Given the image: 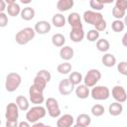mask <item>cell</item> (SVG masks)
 Masks as SVG:
<instances>
[{"label":"cell","instance_id":"cell-26","mask_svg":"<svg viewBox=\"0 0 127 127\" xmlns=\"http://www.w3.org/2000/svg\"><path fill=\"white\" fill-rule=\"evenodd\" d=\"M6 11H7V13H8L9 16H11V17H16V16H18V15L21 14L22 9L20 8V5H19V4L13 3V4H10V5L7 6Z\"/></svg>","mask_w":127,"mask_h":127},{"label":"cell","instance_id":"cell-37","mask_svg":"<svg viewBox=\"0 0 127 127\" xmlns=\"http://www.w3.org/2000/svg\"><path fill=\"white\" fill-rule=\"evenodd\" d=\"M37 74H38V75H41L42 77H44L48 82L51 81L52 74H51V72H50L49 70H47V69H40V70L37 72Z\"/></svg>","mask_w":127,"mask_h":127},{"label":"cell","instance_id":"cell-6","mask_svg":"<svg viewBox=\"0 0 127 127\" xmlns=\"http://www.w3.org/2000/svg\"><path fill=\"white\" fill-rule=\"evenodd\" d=\"M83 21L89 25H92V26H96L97 24H99L102 20H103V15L98 12V11H94V10H87V11H84L83 15Z\"/></svg>","mask_w":127,"mask_h":127},{"label":"cell","instance_id":"cell-16","mask_svg":"<svg viewBox=\"0 0 127 127\" xmlns=\"http://www.w3.org/2000/svg\"><path fill=\"white\" fill-rule=\"evenodd\" d=\"M91 124V118L88 114L85 113H81L79 114L74 122V126L75 127H87Z\"/></svg>","mask_w":127,"mask_h":127},{"label":"cell","instance_id":"cell-15","mask_svg":"<svg viewBox=\"0 0 127 127\" xmlns=\"http://www.w3.org/2000/svg\"><path fill=\"white\" fill-rule=\"evenodd\" d=\"M67 23L71 28H82V23H81V18L78 13L72 12L67 16Z\"/></svg>","mask_w":127,"mask_h":127},{"label":"cell","instance_id":"cell-19","mask_svg":"<svg viewBox=\"0 0 127 127\" xmlns=\"http://www.w3.org/2000/svg\"><path fill=\"white\" fill-rule=\"evenodd\" d=\"M74 5L73 0H58L57 2V9L62 12H66L69 9H71Z\"/></svg>","mask_w":127,"mask_h":127},{"label":"cell","instance_id":"cell-46","mask_svg":"<svg viewBox=\"0 0 127 127\" xmlns=\"http://www.w3.org/2000/svg\"><path fill=\"white\" fill-rule=\"evenodd\" d=\"M22 4H26V5H28V4H30L31 2H32V0H19Z\"/></svg>","mask_w":127,"mask_h":127},{"label":"cell","instance_id":"cell-11","mask_svg":"<svg viewBox=\"0 0 127 127\" xmlns=\"http://www.w3.org/2000/svg\"><path fill=\"white\" fill-rule=\"evenodd\" d=\"M111 95L115 101H118L120 103H123L127 100V93L124 87L121 85H115L111 89Z\"/></svg>","mask_w":127,"mask_h":127},{"label":"cell","instance_id":"cell-28","mask_svg":"<svg viewBox=\"0 0 127 127\" xmlns=\"http://www.w3.org/2000/svg\"><path fill=\"white\" fill-rule=\"evenodd\" d=\"M57 70L61 74H67L71 71V64L68 62H64L57 66Z\"/></svg>","mask_w":127,"mask_h":127},{"label":"cell","instance_id":"cell-14","mask_svg":"<svg viewBox=\"0 0 127 127\" xmlns=\"http://www.w3.org/2000/svg\"><path fill=\"white\" fill-rule=\"evenodd\" d=\"M85 37L83 27L82 28H71V31L69 32V39L74 43L81 42Z\"/></svg>","mask_w":127,"mask_h":127},{"label":"cell","instance_id":"cell-42","mask_svg":"<svg viewBox=\"0 0 127 127\" xmlns=\"http://www.w3.org/2000/svg\"><path fill=\"white\" fill-rule=\"evenodd\" d=\"M30 125H31V123L27 120V121H22V122H20V123L18 124V127H30Z\"/></svg>","mask_w":127,"mask_h":127},{"label":"cell","instance_id":"cell-5","mask_svg":"<svg viewBox=\"0 0 127 127\" xmlns=\"http://www.w3.org/2000/svg\"><path fill=\"white\" fill-rule=\"evenodd\" d=\"M90 96L94 100H106L110 96V90L105 85H94L90 90Z\"/></svg>","mask_w":127,"mask_h":127},{"label":"cell","instance_id":"cell-49","mask_svg":"<svg viewBox=\"0 0 127 127\" xmlns=\"http://www.w3.org/2000/svg\"><path fill=\"white\" fill-rule=\"evenodd\" d=\"M82 1H83V0H82Z\"/></svg>","mask_w":127,"mask_h":127},{"label":"cell","instance_id":"cell-1","mask_svg":"<svg viewBox=\"0 0 127 127\" xmlns=\"http://www.w3.org/2000/svg\"><path fill=\"white\" fill-rule=\"evenodd\" d=\"M19 107L17 103L10 102L6 106L5 111V119L6 127H18V118H19Z\"/></svg>","mask_w":127,"mask_h":127},{"label":"cell","instance_id":"cell-17","mask_svg":"<svg viewBox=\"0 0 127 127\" xmlns=\"http://www.w3.org/2000/svg\"><path fill=\"white\" fill-rule=\"evenodd\" d=\"M74 92H75V95L76 97L80 98V99H85L87 98L89 95H90V90H89V87L87 85H85L84 83L83 84H78L76 85L75 89H74Z\"/></svg>","mask_w":127,"mask_h":127},{"label":"cell","instance_id":"cell-44","mask_svg":"<svg viewBox=\"0 0 127 127\" xmlns=\"http://www.w3.org/2000/svg\"><path fill=\"white\" fill-rule=\"evenodd\" d=\"M100 3H102V4H111V3H113L115 0H98Z\"/></svg>","mask_w":127,"mask_h":127},{"label":"cell","instance_id":"cell-4","mask_svg":"<svg viewBox=\"0 0 127 127\" xmlns=\"http://www.w3.org/2000/svg\"><path fill=\"white\" fill-rule=\"evenodd\" d=\"M22 83V77L18 72H9L5 79V89L8 92L16 91Z\"/></svg>","mask_w":127,"mask_h":127},{"label":"cell","instance_id":"cell-27","mask_svg":"<svg viewBox=\"0 0 127 127\" xmlns=\"http://www.w3.org/2000/svg\"><path fill=\"white\" fill-rule=\"evenodd\" d=\"M95 45H96V49L102 53H106L110 49V43L106 39H98Z\"/></svg>","mask_w":127,"mask_h":127},{"label":"cell","instance_id":"cell-3","mask_svg":"<svg viewBox=\"0 0 127 127\" xmlns=\"http://www.w3.org/2000/svg\"><path fill=\"white\" fill-rule=\"evenodd\" d=\"M47 114V108L40 105H35L32 108H29V110L26 113V120H28L31 124H34L35 122L39 121L40 119L44 118Z\"/></svg>","mask_w":127,"mask_h":127},{"label":"cell","instance_id":"cell-45","mask_svg":"<svg viewBox=\"0 0 127 127\" xmlns=\"http://www.w3.org/2000/svg\"><path fill=\"white\" fill-rule=\"evenodd\" d=\"M34 127H38V126H45V124L44 123H42V122H39V121H37V122H35L34 124H32Z\"/></svg>","mask_w":127,"mask_h":127},{"label":"cell","instance_id":"cell-13","mask_svg":"<svg viewBox=\"0 0 127 127\" xmlns=\"http://www.w3.org/2000/svg\"><path fill=\"white\" fill-rule=\"evenodd\" d=\"M36 33L40 34V35H45L47 33H49L52 29V26L51 24L46 21V20H41V21H38L36 24H35V27H34Z\"/></svg>","mask_w":127,"mask_h":127},{"label":"cell","instance_id":"cell-21","mask_svg":"<svg viewBox=\"0 0 127 127\" xmlns=\"http://www.w3.org/2000/svg\"><path fill=\"white\" fill-rule=\"evenodd\" d=\"M108 111H109V114L111 116H119L123 111V106L120 102L114 101L109 105Z\"/></svg>","mask_w":127,"mask_h":127},{"label":"cell","instance_id":"cell-20","mask_svg":"<svg viewBox=\"0 0 127 127\" xmlns=\"http://www.w3.org/2000/svg\"><path fill=\"white\" fill-rule=\"evenodd\" d=\"M29 100L30 99H28L24 95H18L16 97V103H17V105L21 111H28L29 110V107H30Z\"/></svg>","mask_w":127,"mask_h":127},{"label":"cell","instance_id":"cell-23","mask_svg":"<svg viewBox=\"0 0 127 127\" xmlns=\"http://www.w3.org/2000/svg\"><path fill=\"white\" fill-rule=\"evenodd\" d=\"M65 22H66V20H65L64 16L61 12L56 13L52 18V24L57 28H63L65 25Z\"/></svg>","mask_w":127,"mask_h":127},{"label":"cell","instance_id":"cell-36","mask_svg":"<svg viewBox=\"0 0 127 127\" xmlns=\"http://www.w3.org/2000/svg\"><path fill=\"white\" fill-rule=\"evenodd\" d=\"M117 70L122 75H127V62H120L117 64Z\"/></svg>","mask_w":127,"mask_h":127},{"label":"cell","instance_id":"cell-18","mask_svg":"<svg viewBox=\"0 0 127 127\" xmlns=\"http://www.w3.org/2000/svg\"><path fill=\"white\" fill-rule=\"evenodd\" d=\"M73 55H74V51L69 46H64L60 50V57L62 60L65 62H68L69 60H71L73 58Z\"/></svg>","mask_w":127,"mask_h":127},{"label":"cell","instance_id":"cell-24","mask_svg":"<svg viewBox=\"0 0 127 127\" xmlns=\"http://www.w3.org/2000/svg\"><path fill=\"white\" fill-rule=\"evenodd\" d=\"M35 14H36V12H35L34 8L28 6V7H25V8L22 9L20 16H21V18H22L23 20H25V21H30V20L34 19Z\"/></svg>","mask_w":127,"mask_h":127},{"label":"cell","instance_id":"cell-2","mask_svg":"<svg viewBox=\"0 0 127 127\" xmlns=\"http://www.w3.org/2000/svg\"><path fill=\"white\" fill-rule=\"evenodd\" d=\"M36 36V31L34 28L31 27H26L21 29L15 36V41L18 45L24 46L30 43Z\"/></svg>","mask_w":127,"mask_h":127},{"label":"cell","instance_id":"cell-10","mask_svg":"<svg viewBox=\"0 0 127 127\" xmlns=\"http://www.w3.org/2000/svg\"><path fill=\"white\" fill-rule=\"evenodd\" d=\"M58 88L62 95H69L75 89V85L69 80V78H64L59 82Z\"/></svg>","mask_w":127,"mask_h":127},{"label":"cell","instance_id":"cell-33","mask_svg":"<svg viewBox=\"0 0 127 127\" xmlns=\"http://www.w3.org/2000/svg\"><path fill=\"white\" fill-rule=\"evenodd\" d=\"M86 39L89 42H96L99 39V31L96 29H91L86 34Z\"/></svg>","mask_w":127,"mask_h":127},{"label":"cell","instance_id":"cell-8","mask_svg":"<svg viewBox=\"0 0 127 127\" xmlns=\"http://www.w3.org/2000/svg\"><path fill=\"white\" fill-rule=\"evenodd\" d=\"M100 78H101V72L96 68H90L83 77V83L88 87H93L94 85L97 84Z\"/></svg>","mask_w":127,"mask_h":127},{"label":"cell","instance_id":"cell-39","mask_svg":"<svg viewBox=\"0 0 127 127\" xmlns=\"http://www.w3.org/2000/svg\"><path fill=\"white\" fill-rule=\"evenodd\" d=\"M115 6L126 11L127 10V0H115Z\"/></svg>","mask_w":127,"mask_h":127},{"label":"cell","instance_id":"cell-29","mask_svg":"<svg viewBox=\"0 0 127 127\" xmlns=\"http://www.w3.org/2000/svg\"><path fill=\"white\" fill-rule=\"evenodd\" d=\"M47 83H48V81H47L44 77H42L41 75L36 74V76L34 77L33 84H34L35 86H37L38 88L42 89V90H45V88H46V86H47Z\"/></svg>","mask_w":127,"mask_h":127},{"label":"cell","instance_id":"cell-40","mask_svg":"<svg viewBox=\"0 0 127 127\" xmlns=\"http://www.w3.org/2000/svg\"><path fill=\"white\" fill-rule=\"evenodd\" d=\"M106 27H107L106 21L103 19L99 24H97V25L94 27V29H96V30H97V31H99V32H102V31H104V30L106 29Z\"/></svg>","mask_w":127,"mask_h":127},{"label":"cell","instance_id":"cell-41","mask_svg":"<svg viewBox=\"0 0 127 127\" xmlns=\"http://www.w3.org/2000/svg\"><path fill=\"white\" fill-rule=\"evenodd\" d=\"M7 3L5 2V0H0V12H4L7 9Z\"/></svg>","mask_w":127,"mask_h":127},{"label":"cell","instance_id":"cell-30","mask_svg":"<svg viewBox=\"0 0 127 127\" xmlns=\"http://www.w3.org/2000/svg\"><path fill=\"white\" fill-rule=\"evenodd\" d=\"M68 78H69V80L76 86V85H78V84H80L81 83V81L83 80V77H82V74L79 72V71H72L70 74H69V76H68Z\"/></svg>","mask_w":127,"mask_h":127},{"label":"cell","instance_id":"cell-31","mask_svg":"<svg viewBox=\"0 0 127 127\" xmlns=\"http://www.w3.org/2000/svg\"><path fill=\"white\" fill-rule=\"evenodd\" d=\"M125 28V24H124V21H122L121 19H116L112 22L111 24V29L115 32V33H120L124 30Z\"/></svg>","mask_w":127,"mask_h":127},{"label":"cell","instance_id":"cell-35","mask_svg":"<svg viewBox=\"0 0 127 127\" xmlns=\"http://www.w3.org/2000/svg\"><path fill=\"white\" fill-rule=\"evenodd\" d=\"M89 5H90V8L94 11H98L100 12L101 10H103L104 8V4L100 3L98 0H90L89 1Z\"/></svg>","mask_w":127,"mask_h":127},{"label":"cell","instance_id":"cell-32","mask_svg":"<svg viewBox=\"0 0 127 127\" xmlns=\"http://www.w3.org/2000/svg\"><path fill=\"white\" fill-rule=\"evenodd\" d=\"M90 111H91V114H92L93 116H95V117H100V116H102V115L104 114L105 109H104V106L101 105V104H94V105H92Z\"/></svg>","mask_w":127,"mask_h":127},{"label":"cell","instance_id":"cell-47","mask_svg":"<svg viewBox=\"0 0 127 127\" xmlns=\"http://www.w3.org/2000/svg\"><path fill=\"white\" fill-rule=\"evenodd\" d=\"M5 2L7 3V5H10V4L16 3V0H5Z\"/></svg>","mask_w":127,"mask_h":127},{"label":"cell","instance_id":"cell-22","mask_svg":"<svg viewBox=\"0 0 127 127\" xmlns=\"http://www.w3.org/2000/svg\"><path fill=\"white\" fill-rule=\"evenodd\" d=\"M101 62L103 64L104 66L106 67H112L116 64V58L114 55L112 54H109V53H106L105 55L102 56L101 58Z\"/></svg>","mask_w":127,"mask_h":127},{"label":"cell","instance_id":"cell-38","mask_svg":"<svg viewBox=\"0 0 127 127\" xmlns=\"http://www.w3.org/2000/svg\"><path fill=\"white\" fill-rule=\"evenodd\" d=\"M8 24V16L5 14V12H0V27L4 28Z\"/></svg>","mask_w":127,"mask_h":127},{"label":"cell","instance_id":"cell-12","mask_svg":"<svg viewBox=\"0 0 127 127\" xmlns=\"http://www.w3.org/2000/svg\"><path fill=\"white\" fill-rule=\"evenodd\" d=\"M74 118L71 114H64L59 117L57 120V126L58 127H70L74 125Z\"/></svg>","mask_w":127,"mask_h":127},{"label":"cell","instance_id":"cell-43","mask_svg":"<svg viewBox=\"0 0 127 127\" xmlns=\"http://www.w3.org/2000/svg\"><path fill=\"white\" fill-rule=\"evenodd\" d=\"M121 43H122V45H123L125 48H127V32L123 35L122 40H121Z\"/></svg>","mask_w":127,"mask_h":127},{"label":"cell","instance_id":"cell-34","mask_svg":"<svg viewBox=\"0 0 127 127\" xmlns=\"http://www.w3.org/2000/svg\"><path fill=\"white\" fill-rule=\"evenodd\" d=\"M125 12H126L125 10H122V9L116 7V6H114V7L112 8V16H113L115 19H122V18H124L125 15H126Z\"/></svg>","mask_w":127,"mask_h":127},{"label":"cell","instance_id":"cell-7","mask_svg":"<svg viewBox=\"0 0 127 127\" xmlns=\"http://www.w3.org/2000/svg\"><path fill=\"white\" fill-rule=\"evenodd\" d=\"M29 99L30 101L35 105H40L44 103L45 97H44V90L38 88L34 84H32L29 88Z\"/></svg>","mask_w":127,"mask_h":127},{"label":"cell","instance_id":"cell-48","mask_svg":"<svg viewBox=\"0 0 127 127\" xmlns=\"http://www.w3.org/2000/svg\"><path fill=\"white\" fill-rule=\"evenodd\" d=\"M124 24L127 27V15H125V17H124Z\"/></svg>","mask_w":127,"mask_h":127},{"label":"cell","instance_id":"cell-9","mask_svg":"<svg viewBox=\"0 0 127 127\" xmlns=\"http://www.w3.org/2000/svg\"><path fill=\"white\" fill-rule=\"evenodd\" d=\"M46 108H47L48 114L52 118H59L61 116V108L56 98L49 97L46 100Z\"/></svg>","mask_w":127,"mask_h":127},{"label":"cell","instance_id":"cell-25","mask_svg":"<svg viewBox=\"0 0 127 127\" xmlns=\"http://www.w3.org/2000/svg\"><path fill=\"white\" fill-rule=\"evenodd\" d=\"M52 44L57 47V48H62L64 46L65 44V38L63 34L61 33H57V34H54L53 37H52Z\"/></svg>","mask_w":127,"mask_h":127}]
</instances>
